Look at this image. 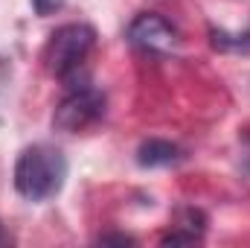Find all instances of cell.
<instances>
[{"mask_svg":"<svg viewBox=\"0 0 250 248\" xmlns=\"http://www.w3.org/2000/svg\"><path fill=\"white\" fill-rule=\"evenodd\" d=\"M67 181V158L50 143L26 146L15 164V190L29 201L53 198Z\"/></svg>","mask_w":250,"mask_h":248,"instance_id":"obj_1","label":"cell"},{"mask_svg":"<svg viewBox=\"0 0 250 248\" xmlns=\"http://www.w3.org/2000/svg\"><path fill=\"white\" fill-rule=\"evenodd\" d=\"M93 44H96V29L93 26H87V24H64L50 35V41L44 47V67L53 76L64 79V76H70L73 70H79L84 64V59L93 50Z\"/></svg>","mask_w":250,"mask_h":248,"instance_id":"obj_2","label":"cell"},{"mask_svg":"<svg viewBox=\"0 0 250 248\" xmlns=\"http://www.w3.org/2000/svg\"><path fill=\"white\" fill-rule=\"evenodd\" d=\"M102 114H105V97L93 88H82V91H73L70 97L62 99V105L56 108L53 125L59 131H84Z\"/></svg>","mask_w":250,"mask_h":248,"instance_id":"obj_3","label":"cell"},{"mask_svg":"<svg viewBox=\"0 0 250 248\" xmlns=\"http://www.w3.org/2000/svg\"><path fill=\"white\" fill-rule=\"evenodd\" d=\"M131 44L143 47V50H154V53H169L175 47V29L154 12H146L140 18H134L131 29H128Z\"/></svg>","mask_w":250,"mask_h":248,"instance_id":"obj_4","label":"cell"},{"mask_svg":"<svg viewBox=\"0 0 250 248\" xmlns=\"http://www.w3.org/2000/svg\"><path fill=\"white\" fill-rule=\"evenodd\" d=\"M178 158H181V149H178L175 143H169V140H157V137L143 140L140 149H137V161H140V167H169V164H175Z\"/></svg>","mask_w":250,"mask_h":248,"instance_id":"obj_5","label":"cell"},{"mask_svg":"<svg viewBox=\"0 0 250 248\" xmlns=\"http://www.w3.org/2000/svg\"><path fill=\"white\" fill-rule=\"evenodd\" d=\"M32 3H35V12L38 15H50V12H56L62 6V0H32Z\"/></svg>","mask_w":250,"mask_h":248,"instance_id":"obj_6","label":"cell"},{"mask_svg":"<svg viewBox=\"0 0 250 248\" xmlns=\"http://www.w3.org/2000/svg\"><path fill=\"white\" fill-rule=\"evenodd\" d=\"M242 158H245V164H248V170H250V131L242 134Z\"/></svg>","mask_w":250,"mask_h":248,"instance_id":"obj_7","label":"cell"},{"mask_svg":"<svg viewBox=\"0 0 250 248\" xmlns=\"http://www.w3.org/2000/svg\"><path fill=\"white\" fill-rule=\"evenodd\" d=\"M9 243H12V237L3 231V222H0V246H9Z\"/></svg>","mask_w":250,"mask_h":248,"instance_id":"obj_8","label":"cell"}]
</instances>
